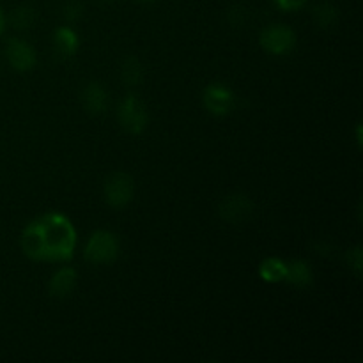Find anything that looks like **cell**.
Segmentation results:
<instances>
[{
	"instance_id": "6da1fadb",
	"label": "cell",
	"mask_w": 363,
	"mask_h": 363,
	"mask_svg": "<svg viewBox=\"0 0 363 363\" xmlns=\"http://www.w3.org/2000/svg\"><path fill=\"white\" fill-rule=\"evenodd\" d=\"M77 229L64 213H45L25 225L20 248L30 261L69 262L77 250Z\"/></svg>"
},
{
	"instance_id": "7a4b0ae2",
	"label": "cell",
	"mask_w": 363,
	"mask_h": 363,
	"mask_svg": "<svg viewBox=\"0 0 363 363\" xmlns=\"http://www.w3.org/2000/svg\"><path fill=\"white\" fill-rule=\"evenodd\" d=\"M121 254V241L116 233L98 229L89 236L84 247V259L91 264H112Z\"/></svg>"
},
{
	"instance_id": "3957f363",
	"label": "cell",
	"mask_w": 363,
	"mask_h": 363,
	"mask_svg": "<svg viewBox=\"0 0 363 363\" xmlns=\"http://www.w3.org/2000/svg\"><path fill=\"white\" fill-rule=\"evenodd\" d=\"M296 32L284 23H272L259 34V45L266 53L275 57L289 55L296 48Z\"/></svg>"
},
{
	"instance_id": "277c9868",
	"label": "cell",
	"mask_w": 363,
	"mask_h": 363,
	"mask_svg": "<svg viewBox=\"0 0 363 363\" xmlns=\"http://www.w3.org/2000/svg\"><path fill=\"white\" fill-rule=\"evenodd\" d=\"M117 119L123 130L130 135H142L149 126L147 108L135 94L124 96L117 108Z\"/></svg>"
},
{
	"instance_id": "5b68a950",
	"label": "cell",
	"mask_w": 363,
	"mask_h": 363,
	"mask_svg": "<svg viewBox=\"0 0 363 363\" xmlns=\"http://www.w3.org/2000/svg\"><path fill=\"white\" fill-rule=\"evenodd\" d=\"M135 197V181L128 172H113L103 184V199L113 209H124Z\"/></svg>"
},
{
	"instance_id": "8992f818",
	"label": "cell",
	"mask_w": 363,
	"mask_h": 363,
	"mask_svg": "<svg viewBox=\"0 0 363 363\" xmlns=\"http://www.w3.org/2000/svg\"><path fill=\"white\" fill-rule=\"evenodd\" d=\"M202 105L211 116L225 117L236 108V94L225 84H209L202 92Z\"/></svg>"
},
{
	"instance_id": "52a82bcc",
	"label": "cell",
	"mask_w": 363,
	"mask_h": 363,
	"mask_svg": "<svg viewBox=\"0 0 363 363\" xmlns=\"http://www.w3.org/2000/svg\"><path fill=\"white\" fill-rule=\"evenodd\" d=\"M6 57L11 67L18 73H28L38 64V53L34 46L20 38H11L6 43Z\"/></svg>"
},
{
	"instance_id": "ba28073f",
	"label": "cell",
	"mask_w": 363,
	"mask_h": 363,
	"mask_svg": "<svg viewBox=\"0 0 363 363\" xmlns=\"http://www.w3.org/2000/svg\"><path fill=\"white\" fill-rule=\"evenodd\" d=\"M254 213V202L245 194L227 195L218 206L220 218L225 220L227 223H243Z\"/></svg>"
},
{
	"instance_id": "9c48e42d",
	"label": "cell",
	"mask_w": 363,
	"mask_h": 363,
	"mask_svg": "<svg viewBox=\"0 0 363 363\" xmlns=\"http://www.w3.org/2000/svg\"><path fill=\"white\" fill-rule=\"evenodd\" d=\"M78 286V273L71 266H62L53 273L48 282V294L55 300H66Z\"/></svg>"
},
{
	"instance_id": "30bf717a",
	"label": "cell",
	"mask_w": 363,
	"mask_h": 363,
	"mask_svg": "<svg viewBox=\"0 0 363 363\" xmlns=\"http://www.w3.org/2000/svg\"><path fill=\"white\" fill-rule=\"evenodd\" d=\"M82 99V106L87 113L91 116H101V113L106 112L110 105V98H108V92L106 89L103 87L99 82H89L87 85L84 87L80 94Z\"/></svg>"
},
{
	"instance_id": "8fae6325",
	"label": "cell",
	"mask_w": 363,
	"mask_h": 363,
	"mask_svg": "<svg viewBox=\"0 0 363 363\" xmlns=\"http://www.w3.org/2000/svg\"><path fill=\"white\" fill-rule=\"evenodd\" d=\"M53 45H55L57 53L62 59H71V57L77 55L78 48H80L78 32L74 28H71L69 25H60L53 32Z\"/></svg>"
},
{
	"instance_id": "7c38bea8",
	"label": "cell",
	"mask_w": 363,
	"mask_h": 363,
	"mask_svg": "<svg viewBox=\"0 0 363 363\" xmlns=\"http://www.w3.org/2000/svg\"><path fill=\"white\" fill-rule=\"evenodd\" d=\"M286 282L296 289H308L314 284V272L305 259H293L287 262Z\"/></svg>"
},
{
	"instance_id": "4fadbf2b",
	"label": "cell",
	"mask_w": 363,
	"mask_h": 363,
	"mask_svg": "<svg viewBox=\"0 0 363 363\" xmlns=\"http://www.w3.org/2000/svg\"><path fill=\"white\" fill-rule=\"evenodd\" d=\"M259 279L266 284H282L286 282V277H287V261L284 259L275 257H266L264 261H261L259 264Z\"/></svg>"
},
{
	"instance_id": "5bb4252c",
	"label": "cell",
	"mask_w": 363,
	"mask_h": 363,
	"mask_svg": "<svg viewBox=\"0 0 363 363\" xmlns=\"http://www.w3.org/2000/svg\"><path fill=\"white\" fill-rule=\"evenodd\" d=\"M121 78L128 87H137L144 80V67L137 57H128L121 66Z\"/></svg>"
},
{
	"instance_id": "9a60e30c",
	"label": "cell",
	"mask_w": 363,
	"mask_h": 363,
	"mask_svg": "<svg viewBox=\"0 0 363 363\" xmlns=\"http://www.w3.org/2000/svg\"><path fill=\"white\" fill-rule=\"evenodd\" d=\"M339 20V11L333 4L330 2H323L319 6L314 7V21L323 28L333 27Z\"/></svg>"
},
{
	"instance_id": "2e32d148",
	"label": "cell",
	"mask_w": 363,
	"mask_h": 363,
	"mask_svg": "<svg viewBox=\"0 0 363 363\" xmlns=\"http://www.w3.org/2000/svg\"><path fill=\"white\" fill-rule=\"evenodd\" d=\"M35 21V13L30 7H18L13 13V25L16 28H30Z\"/></svg>"
},
{
	"instance_id": "e0dca14e",
	"label": "cell",
	"mask_w": 363,
	"mask_h": 363,
	"mask_svg": "<svg viewBox=\"0 0 363 363\" xmlns=\"http://www.w3.org/2000/svg\"><path fill=\"white\" fill-rule=\"evenodd\" d=\"M347 262H350V268L353 269V273L357 277L362 275L363 269V254H362V247H354L347 252Z\"/></svg>"
},
{
	"instance_id": "ac0fdd59",
	"label": "cell",
	"mask_w": 363,
	"mask_h": 363,
	"mask_svg": "<svg viewBox=\"0 0 363 363\" xmlns=\"http://www.w3.org/2000/svg\"><path fill=\"white\" fill-rule=\"evenodd\" d=\"M82 13H84V6L80 2H77V0H73V2H69L64 7V18L67 21H77L82 16Z\"/></svg>"
},
{
	"instance_id": "d6986e66",
	"label": "cell",
	"mask_w": 363,
	"mask_h": 363,
	"mask_svg": "<svg viewBox=\"0 0 363 363\" xmlns=\"http://www.w3.org/2000/svg\"><path fill=\"white\" fill-rule=\"evenodd\" d=\"M273 2L286 13H291V11H300L307 4V0H273Z\"/></svg>"
},
{
	"instance_id": "ffe728a7",
	"label": "cell",
	"mask_w": 363,
	"mask_h": 363,
	"mask_svg": "<svg viewBox=\"0 0 363 363\" xmlns=\"http://www.w3.org/2000/svg\"><path fill=\"white\" fill-rule=\"evenodd\" d=\"M4 28H6V14H4L2 7H0V35H2Z\"/></svg>"
},
{
	"instance_id": "44dd1931",
	"label": "cell",
	"mask_w": 363,
	"mask_h": 363,
	"mask_svg": "<svg viewBox=\"0 0 363 363\" xmlns=\"http://www.w3.org/2000/svg\"><path fill=\"white\" fill-rule=\"evenodd\" d=\"M135 2H140V4H149V2H155V0H135Z\"/></svg>"
},
{
	"instance_id": "7402d4cb",
	"label": "cell",
	"mask_w": 363,
	"mask_h": 363,
	"mask_svg": "<svg viewBox=\"0 0 363 363\" xmlns=\"http://www.w3.org/2000/svg\"><path fill=\"white\" fill-rule=\"evenodd\" d=\"M103 4H110V2H113V0H101Z\"/></svg>"
}]
</instances>
